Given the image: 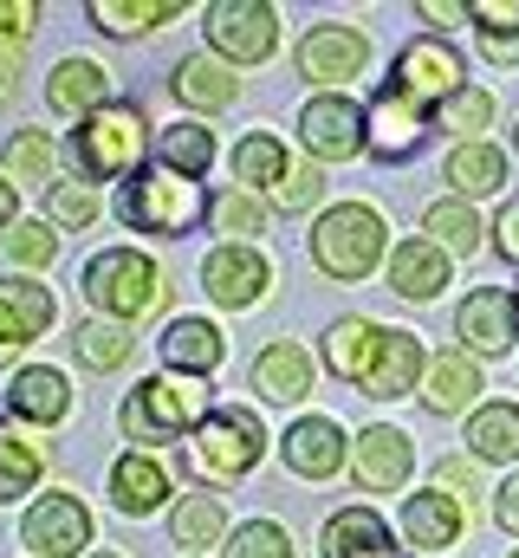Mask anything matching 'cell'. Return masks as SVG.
<instances>
[{
    "mask_svg": "<svg viewBox=\"0 0 519 558\" xmlns=\"http://www.w3.org/2000/svg\"><path fill=\"white\" fill-rule=\"evenodd\" d=\"M389 247V228L371 202H338L312 228V260L325 279H371Z\"/></svg>",
    "mask_w": 519,
    "mask_h": 558,
    "instance_id": "1",
    "label": "cell"
},
{
    "mask_svg": "<svg viewBox=\"0 0 519 558\" xmlns=\"http://www.w3.org/2000/svg\"><path fill=\"white\" fill-rule=\"evenodd\" d=\"M118 215H124L130 228H143V234H189V228H195L202 215H215V208H208V195H202V182H195V175L143 169V175L124 189Z\"/></svg>",
    "mask_w": 519,
    "mask_h": 558,
    "instance_id": "2",
    "label": "cell"
},
{
    "mask_svg": "<svg viewBox=\"0 0 519 558\" xmlns=\"http://www.w3.org/2000/svg\"><path fill=\"white\" fill-rule=\"evenodd\" d=\"M208 416L215 410H208V390L195 377H149L130 390L124 435L130 441H169V435H195Z\"/></svg>",
    "mask_w": 519,
    "mask_h": 558,
    "instance_id": "3",
    "label": "cell"
},
{
    "mask_svg": "<svg viewBox=\"0 0 519 558\" xmlns=\"http://www.w3.org/2000/svg\"><path fill=\"white\" fill-rule=\"evenodd\" d=\"M189 454H195V468L208 481H241V474H254L260 454H266V428H260L254 410H215L195 428Z\"/></svg>",
    "mask_w": 519,
    "mask_h": 558,
    "instance_id": "4",
    "label": "cell"
},
{
    "mask_svg": "<svg viewBox=\"0 0 519 558\" xmlns=\"http://www.w3.org/2000/svg\"><path fill=\"white\" fill-rule=\"evenodd\" d=\"M143 143H149V131H143V118L130 111V105H105V111H92L85 118V131H79V162H85V175H98V182H118V175H130L136 162H143Z\"/></svg>",
    "mask_w": 519,
    "mask_h": 558,
    "instance_id": "5",
    "label": "cell"
},
{
    "mask_svg": "<svg viewBox=\"0 0 519 558\" xmlns=\"http://www.w3.org/2000/svg\"><path fill=\"white\" fill-rule=\"evenodd\" d=\"M85 292H92L98 312H111V318H136V312H149V305L162 299V279H156V267H149L143 254L111 247V254H98V260L85 267Z\"/></svg>",
    "mask_w": 519,
    "mask_h": 558,
    "instance_id": "6",
    "label": "cell"
},
{
    "mask_svg": "<svg viewBox=\"0 0 519 558\" xmlns=\"http://www.w3.org/2000/svg\"><path fill=\"white\" fill-rule=\"evenodd\" d=\"M389 85L402 92V98H415L422 111L435 105H448L468 78H461V52L448 46V39H409L402 52H396V72H389Z\"/></svg>",
    "mask_w": 519,
    "mask_h": 558,
    "instance_id": "7",
    "label": "cell"
},
{
    "mask_svg": "<svg viewBox=\"0 0 519 558\" xmlns=\"http://www.w3.org/2000/svg\"><path fill=\"white\" fill-rule=\"evenodd\" d=\"M208 46L234 65H260L279 46V13L260 0H215L208 7Z\"/></svg>",
    "mask_w": 519,
    "mask_h": 558,
    "instance_id": "8",
    "label": "cell"
},
{
    "mask_svg": "<svg viewBox=\"0 0 519 558\" xmlns=\"http://www.w3.org/2000/svg\"><path fill=\"white\" fill-rule=\"evenodd\" d=\"M299 137L312 149V162H351V156L371 143V124H364V111H358L351 98L325 92V98H312V105L299 111Z\"/></svg>",
    "mask_w": 519,
    "mask_h": 558,
    "instance_id": "9",
    "label": "cell"
},
{
    "mask_svg": "<svg viewBox=\"0 0 519 558\" xmlns=\"http://www.w3.org/2000/svg\"><path fill=\"white\" fill-rule=\"evenodd\" d=\"M455 338H461L474 357H500V351H514L519 292H507V286H481V292H468L461 312H455Z\"/></svg>",
    "mask_w": 519,
    "mask_h": 558,
    "instance_id": "10",
    "label": "cell"
},
{
    "mask_svg": "<svg viewBox=\"0 0 519 558\" xmlns=\"http://www.w3.org/2000/svg\"><path fill=\"white\" fill-rule=\"evenodd\" d=\"M364 65H371V39H364L358 26H345V20L312 26L305 46H299V72H305L312 85H345V78H358Z\"/></svg>",
    "mask_w": 519,
    "mask_h": 558,
    "instance_id": "11",
    "label": "cell"
},
{
    "mask_svg": "<svg viewBox=\"0 0 519 558\" xmlns=\"http://www.w3.org/2000/svg\"><path fill=\"white\" fill-rule=\"evenodd\" d=\"M409 468H415V448H409V435L389 428V422H371V428L351 441V474H358L364 494H396V487L409 481Z\"/></svg>",
    "mask_w": 519,
    "mask_h": 558,
    "instance_id": "12",
    "label": "cell"
},
{
    "mask_svg": "<svg viewBox=\"0 0 519 558\" xmlns=\"http://www.w3.org/2000/svg\"><path fill=\"white\" fill-rule=\"evenodd\" d=\"M20 539L33 546V558H79L92 546V520H85V507H79L72 494H46V500L26 513Z\"/></svg>",
    "mask_w": 519,
    "mask_h": 558,
    "instance_id": "13",
    "label": "cell"
},
{
    "mask_svg": "<svg viewBox=\"0 0 519 558\" xmlns=\"http://www.w3.org/2000/svg\"><path fill=\"white\" fill-rule=\"evenodd\" d=\"M364 124H371V149H377L384 162H409V156L422 149V137H429V111H422L415 98H402L396 85H384V92L371 98Z\"/></svg>",
    "mask_w": 519,
    "mask_h": 558,
    "instance_id": "14",
    "label": "cell"
},
{
    "mask_svg": "<svg viewBox=\"0 0 519 558\" xmlns=\"http://www.w3.org/2000/svg\"><path fill=\"white\" fill-rule=\"evenodd\" d=\"M202 286H208V299H221V305H254L260 292L273 286V267H266V254L260 247H241V241H228V247H215L208 260H202Z\"/></svg>",
    "mask_w": 519,
    "mask_h": 558,
    "instance_id": "15",
    "label": "cell"
},
{
    "mask_svg": "<svg viewBox=\"0 0 519 558\" xmlns=\"http://www.w3.org/2000/svg\"><path fill=\"white\" fill-rule=\"evenodd\" d=\"M286 468L292 474H305V481H331L338 468H345V428L331 416H299L286 428Z\"/></svg>",
    "mask_w": 519,
    "mask_h": 558,
    "instance_id": "16",
    "label": "cell"
},
{
    "mask_svg": "<svg viewBox=\"0 0 519 558\" xmlns=\"http://www.w3.org/2000/svg\"><path fill=\"white\" fill-rule=\"evenodd\" d=\"M422 377H429V351H422V338L415 331H389L384 325V351H377V364H371V377H364V397H409V390H422Z\"/></svg>",
    "mask_w": 519,
    "mask_h": 558,
    "instance_id": "17",
    "label": "cell"
},
{
    "mask_svg": "<svg viewBox=\"0 0 519 558\" xmlns=\"http://www.w3.org/2000/svg\"><path fill=\"white\" fill-rule=\"evenodd\" d=\"M461 526H468V513H461V500L455 494H409V507H402V533H409V546H422V553H448V546H461Z\"/></svg>",
    "mask_w": 519,
    "mask_h": 558,
    "instance_id": "18",
    "label": "cell"
},
{
    "mask_svg": "<svg viewBox=\"0 0 519 558\" xmlns=\"http://www.w3.org/2000/svg\"><path fill=\"white\" fill-rule=\"evenodd\" d=\"M325 558H409V553L389 539V526L371 507H345V513L325 520Z\"/></svg>",
    "mask_w": 519,
    "mask_h": 558,
    "instance_id": "19",
    "label": "cell"
},
{
    "mask_svg": "<svg viewBox=\"0 0 519 558\" xmlns=\"http://www.w3.org/2000/svg\"><path fill=\"white\" fill-rule=\"evenodd\" d=\"M377 351H384V325H371V318H338L325 331V371L345 377V384H364Z\"/></svg>",
    "mask_w": 519,
    "mask_h": 558,
    "instance_id": "20",
    "label": "cell"
},
{
    "mask_svg": "<svg viewBox=\"0 0 519 558\" xmlns=\"http://www.w3.org/2000/svg\"><path fill=\"white\" fill-rule=\"evenodd\" d=\"M481 390H487V384H481V364H474L468 351H442V357H429L422 403H429L435 416H455V410H468Z\"/></svg>",
    "mask_w": 519,
    "mask_h": 558,
    "instance_id": "21",
    "label": "cell"
},
{
    "mask_svg": "<svg viewBox=\"0 0 519 558\" xmlns=\"http://www.w3.org/2000/svg\"><path fill=\"white\" fill-rule=\"evenodd\" d=\"M442 286H448V254H442L435 241H402V247L389 254V292H396V299L422 305V299H435Z\"/></svg>",
    "mask_w": 519,
    "mask_h": 558,
    "instance_id": "22",
    "label": "cell"
},
{
    "mask_svg": "<svg viewBox=\"0 0 519 558\" xmlns=\"http://www.w3.org/2000/svg\"><path fill=\"white\" fill-rule=\"evenodd\" d=\"M442 175L455 182V195L461 202H474V195H500L507 189V149H494V143H455L448 149V162H442Z\"/></svg>",
    "mask_w": 519,
    "mask_h": 558,
    "instance_id": "23",
    "label": "cell"
},
{
    "mask_svg": "<svg viewBox=\"0 0 519 558\" xmlns=\"http://www.w3.org/2000/svg\"><path fill=\"white\" fill-rule=\"evenodd\" d=\"M228 357V338L208 325V318H176L162 331V364L169 371H189V377H208L215 364Z\"/></svg>",
    "mask_w": 519,
    "mask_h": 558,
    "instance_id": "24",
    "label": "cell"
},
{
    "mask_svg": "<svg viewBox=\"0 0 519 558\" xmlns=\"http://www.w3.org/2000/svg\"><path fill=\"white\" fill-rule=\"evenodd\" d=\"M52 292L33 279H0V344H26L52 325Z\"/></svg>",
    "mask_w": 519,
    "mask_h": 558,
    "instance_id": "25",
    "label": "cell"
},
{
    "mask_svg": "<svg viewBox=\"0 0 519 558\" xmlns=\"http://www.w3.org/2000/svg\"><path fill=\"white\" fill-rule=\"evenodd\" d=\"M7 410H13L20 422H59L65 410H72V384H65L52 364H33V371H20V377H13Z\"/></svg>",
    "mask_w": 519,
    "mask_h": 558,
    "instance_id": "26",
    "label": "cell"
},
{
    "mask_svg": "<svg viewBox=\"0 0 519 558\" xmlns=\"http://www.w3.org/2000/svg\"><path fill=\"white\" fill-rule=\"evenodd\" d=\"M254 390L266 403H299L312 390V357L299 344H266L254 357Z\"/></svg>",
    "mask_w": 519,
    "mask_h": 558,
    "instance_id": "27",
    "label": "cell"
},
{
    "mask_svg": "<svg viewBox=\"0 0 519 558\" xmlns=\"http://www.w3.org/2000/svg\"><path fill=\"white\" fill-rule=\"evenodd\" d=\"M111 500H118V513H156V507L169 500L162 461H156V454H124V461L111 468Z\"/></svg>",
    "mask_w": 519,
    "mask_h": 558,
    "instance_id": "28",
    "label": "cell"
},
{
    "mask_svg": "<svg viewBox=\"0 0 519 558\" xmlns=\"http://www.w3.org/2000/svg\"><path fill=\"white\" fill-rule=\"evenodd\" d=\"M46 105L65 111V118H92V111L105 105V72H98L92 59H65V65H52V78H46Z\"/></svg>",
    "mask_w": 519,
    "mask_h": 558,
    "instance_id": "29",
    "label": "cell"
},
{
    "mask_svg": "<svg viewBox=\"0 0 519 558\" xmlns=\"http://www.w3.org/2000/svg\"><path fill=\"white\" fill-rule=\"evenodd\" d=\"M468 454L474 461H519V403H481L468 416Z\"/></svg>",
    "mask_w": 519,
    "mask_h": 558,
    "instance_id": "30",
    "label": "cell"
},
{
    "mask_svg": "<svg viewBox=\"0 0 519 558\" xmlns=\"http://www.w3.org/2000/svg\"><path fill=\"white\" fill-rule=\"evenodd\" d=\"M422 228H429V241H435L442 254H481V234H494V228H481L474 202H461V195H448V202H429Z\"/></svg>",
    "mask_w": 519,
    "mask_h": 558,
    "instance_id": "31",
    "label": "cell"
},
{
    "mask_svg": "<svg viewBox=\"0 0 519 558\" xmlns=\"http://www.w3.org/2000/svg\"><path fill=\"white\" fill-rule=\"evenodd\" d=\"M176 98L195 105V111H221V105H234V72H228L221 59L195 52V59L176 65Z\"/></svg>",
    "mask_w": 519,
    "mask_h": 558,
    "instance_id": "32",
    "label": "cell"
},
{
    "mask_svg": "<svg viewBox=\"0 0 519 558\" xmlns=\"http://www.w3.org/2000/svg\"><path fill=\"white\" fill-rule=\"evenodd\" d=\"M156 162L176 169V175H208V162H215V131H202V124H169V131L156 137Z\"/></svg>",
    "mask_w": 519,
    "mask_h": 558,
    "instance_id": "33",
    "label": "cell"
},
{
    "mask_svg": "<svg viewBox=\"0 0 519 558\" xmlns=\"http://www.w3.org/2000/svg\"><path fill=\"white\" fill-rule=\"evenodd\" d=\"M286 149H279V137L273 131H254V137H241V149H234V175L248 182V195L254 189H279L286 182Z\"/></svg>",
    "mask_w": 519,
    "mask_h": 558,
    "instance_id": "34",
    "label": "cell"
},
{
    "mask_svg": "<svg viewBox=\"0 0 519 558\" xmlns=\"http://www.w3.org/2000/svg\"><path fill=\"white\" fill-rule=\"evenodd\" d=\"M487 124H494V92H481V85H461V92L435 111V131H455L461 143H481Z\"/></svg>",
    "mask_w": 519,
    "mask_h": 558,
    "instance_id": "35",
    "label": "cell"
},
{
    "mask_svg": "<svg viewBox=\"0 0 519 558\" xmlns=\"http://www.w3.org/2000/svg\"><path fill=\"white\" fill-rule=\"evenodd\" d=\"M182 13V0H98L92 7V20H98V33L111 26V33H143V26H162V20H176Z\"/></svg>",
    "mask_w": 519,
    "mask_h": 558,
    "instance_id": "36",
    "label": "cell"
},
{
    "mask_svg": "<svg viewBox=\"0 0 519 558\" xmlns=\"http://www.w3.org/2000/svg\"><path fill=\"white\" fill-rule=\"evenodd\" d=\"M169 526H176V546H215V539L228 533V513H221L215 494H189Z\"/></svg>",
    "mask_w": 519,
    "mask_h": 558,
    "instance_id": "37",
    "label": "cell"
},
{
    "mask_svg": "<svg viewBox=\"0 0 519 558\" xmlns=\"http://www.w3.org/2000/svg\"><path fill=\"white\" fill-rule=\"evenodd\" d=\"M52 162H59V149H52L46 131H20L13 149H7V175H20V182H46V189H52V182H59Z\"/></svg>",
    "mask_w": 519,
    "mask_h": 558,
    "instance_id": "38",
    "label": "cell"
},
{
    "mask_svg": "<svg viewBox=\"0 0 519 558\" xmlns=\"http://www.w3.org/2000/svg\"><path fill=\"white\" fill-rule=\"evenodd\" d=\"M79 357H85L92 371H118L130 357V331L118 318H92V325L79 331Z\"/></svg>",
    "mask_w": 519,
    "mask_h": 558,
    "instance_id": "39",
    "label": "cell"
},
{
    "mask_svg": "<svg viewBox=\"0 0 519 558\" xmlns=\"http://www.w3.org/2000/svg\"><path fill=\"white\" fill-rule=\"evenodd\" d=\"M0 254L20 260V267H46V260L59 254V234H52L46 221H13V228L0 234Z\"/></svg>",
    "mask_w": 519,
    "mask_h": 558,
    "instance_id": "40",
    "label": "cell"
},
{
    "mask_svg": "<svg viewBox=\"0 0 519 558\" xmlns=\"http://www.w3.org/2000/svg\"><path fill=\"white\" fill-rule=\"evenodd\" d=\"M33 481H39V448H26L20 435H0V500L33 494Z\"/></svg>",
    "mask_w": 519,
    "mask_h": 558,
    "instance_id": "41",
    "label": "cell"
},
{
    "mask_svg": "<svg viewBox=\"0 0 519 558\" xmlns=\"http://www.w3.org/2000/svg\"><path fill=\"white\" fill-rule=\"evenodd\" d=\"M228 558H292V539H286V526H273V520H248V526L234 533Z\"/></svg>",
    "mask_w": 519,
    "mask_h": 558,
    "instance_id": "42",
    "label": "cell"
},
{
    "mask_svg": "<svg viewBox=\"0 0 519 558\" xmlns=\"http://www.w3.org/2000/svg\"><path fill=\"white\" fill-rule=\"evenodd\" d=\"M318 189H325L318 162H299V169H286V182L273 189V208H279V215H305V208L318 202Z\"/></svg>",
    "mask_w": 519,
    "mask_h": 558,
    "instance_id": "43",
    "label": "cell"
},
{
    "mask_svg": "<svg viewBox=\"0 0 519 558\" xmlns=\"http://www.w3.org/2000/svg\"><path fill=\"white\" fill-rule=\"evenodd\" d=\"M260 221H266V208H260L248 189L215 202V228H221V234H260Z\"/></svg>",
    "mask_w": 519,
    "mask_h": 558,
    "instance_id": "44",
    "label": "cell"
},
{
    "mask_svg": "<svg viewBox=\"0 0 519 558\" xmlns=\"http://www.w3.org/2000/svg\"><path fill=\"white\" fill-rule=\"evenodd\" d=\"M52 215H59L65 228H85V221L98 215V195H92L85 182H52Z\"/></svg>",
    "mask_w": 519,
    "mask_h": 558,
    "instance_id": "45",
    "label": "cell"
},
{
    "mask_svg": "<svg viewBox=\"0 0 519 558\" xmlns=\"http://www.w3.org/2000/svg\"><path fill=\"white\" fill-rule=\"evenodd\" d=\"M468 20L481 33H519V0H481V7H468Z\"/></svg>",
    "mask_w": 519,
    "mask_h": 558,
    "instance_id": "46",
    "label": "cell"
},
{
    "mask_svg": "<svg viewBox=\"0 0 519 558\" xmlns=\"http://www.w3.org/2000/svg\"><path fill=\"white\" fill-rule=\"evenodd\" d=\"M435 487H442V494H455V500H474V494H481L474 461H442V468H435Z\"/></svg>",
    "mask_w": 519,
    "mask_h": 558,
    "instance_id": "47",
    "label": "cell"
},
{
    "mask_svg": "<svg viewBox=\"0 0 519 558\" xmlns=\"http://www.w3.org/2000/svg\"><path fill=\"white\" fill-rule=\"evenodd\" d=\"M494 247H500V254L519 267V202H507V208H500V221H494Z\"/></svg>",
    "mask_w": 519,
    "mask_h": 558,
    "instance_id": "48",
    "label": "cell"
},
{
    "mask_svg": "<svg viewBox=\"0 0 519 558\" xmlns=\"http://www.w3.org/2000/svg\"><path fill=\"white\" fill-rule=\"evenodd\" d=\"M494 520H500V533L519 539V474H507V487L494 494Z\"/></svg>",
    "mask_w": 519,
    "mask_h": 558,
    "instance_id": "49",
    "label": "cell"
},
{
    "mask_svg": "<svg viewBox=\"0 0 519 558\" xmlns=\"http://www.w3.org/2000/svg\"><path fill=\"white\" fill-rule=\"evenodd\" d=\"M481 52L494 65H519V33H481Z\"/></svg>",
    "mask_w": 519,
    "mask_h": 558,
    "instance_id": "50",
    "label": "cell"
},
{
    "mask_svg": "<svg viewBox=\"0 0 519 558\" xmlns=\"http://www.w3.org/2000/svg\"><path fill=\"white\" fill-rule=\"evenodd\" d=\"M26 26H33V7H26V0H7V7H0V39H20Z\"/></svg>",
    "mask_w": 519,
    "mask_h": 558,
    "instance_id": "51",
    "label": "cell"
},
{
    "mask_svg": "<svg viewBox=\"0 0 519 558\" xmlns=\"http://www.w3.org/2000/svg\"><path fill=\"white\" fill-rule=\"evenodd\" d=\"M415 13H422V20H435V26H455V20H468V7H455V0H422Z\"/></svg>",
    "mask_w": 519,
    "mask_h": 558,
    "instance_id": "52",
    "label": "cell"
},
{
    "mask_svg": "<svg viewBox=\"0 0 519 558\" xmlns=\"http://www.w3.org/2000/svg\"><path fill=\"white\" fill-rule=\"evenodd\" d=\"M0 228H13V189L0 182Z\"/></svg>",
    "mask_w": 519,
    "mask_h": 558,
    "instance_id": "53",
    "label": "cell"
},
{
    "mask_svg": "<svg viewBox=\"0 0 519 558\" xmlns=\"http://www.w3.org/2000/svg\"><path fill=\"white\" fill-rule=\"evenodd\" d=\"M7 92H13V59L0 52V98H7Z\"/></svg>",
    "mask_w": 519,
    "mask_h": 558,
    "instance_id": "54",
    "label": "cell"
},
{
    "mask_svg": "<svg viewBox=\"0 0 519 558\" xmlns=\"http://www.w3.org/2000/svg\"><path fill=\"white\" fill-rule=\"evenodd\" d=\"M92 558H118V553H92Z\"/></svg>",
    "mask_w": 519,
    "mask_h": 558,
    "instance_id": "55",
    "label": "cell"
},
{
    "mask_svg": "<svg viewBox=\"0 0 519 558\" xmlns=\"http://www.w3.org/2000/svg\"><path fill=\"white\" fill-rule=\"evenodd\" d=\"M7 351H13V344H0V357H7Z\"/></svg>",
    "mask_w": 519,
    "mask_h": 558,
    "instance_id": "56",
    "label": "cell"
},
{
    "mask_svg": "<svg viewBox=\"0 0 519 558\" xmlns=\"http://www.w3.org/2000/svg\"><path fill=\"white\" fill-rule=\"evenodd\" d=\"M514 149H519V131H514Z\"/></svg>",
    "mask_w": 519,
    "mask_h": 558,
    "instance_id": "57",
    "label": "cell"
},
{
    "mask_svg": "<svg viewBox=\"0 0 519 558\" xmlns=\"http://www.w3.org/2000/svg\"><path fill=\"white\" fill-rule=\"evenodd\" d=\"M514 558H519V553H514Z\"/></svg>",
    "mask_w": 519,
    "mask_h": 558,
    "instance_id": "58",
    "label": "cell"
}]
</instances>
